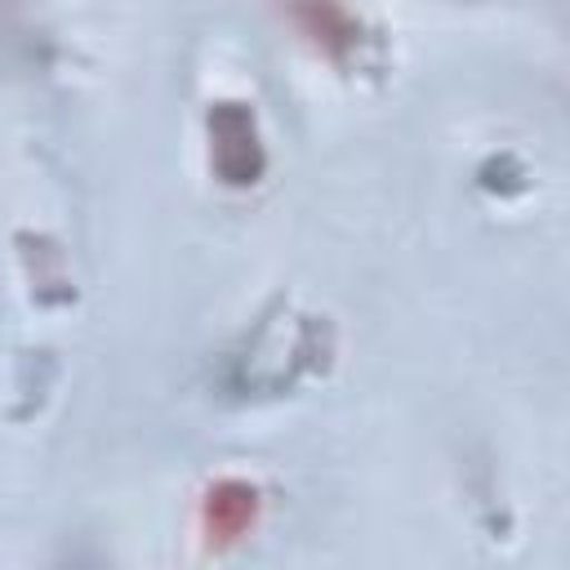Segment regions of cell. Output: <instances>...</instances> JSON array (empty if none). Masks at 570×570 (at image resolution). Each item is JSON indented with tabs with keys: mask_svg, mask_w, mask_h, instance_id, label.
Instances as JSON below:
<instances>
[{
	"mask_svg": "<svg viewBox=\"0 0 570 570\" xmlns=\"http://www.w3.org/2000/svg\"><path fill=\"white\" fill-rule=\"evenodd\" d=\"M263 142L245 102H218L209 111V165L227 187H249L263 174Z\"/></svg>",
	"mask_w": 570,
	"mask_h": 570,
	"instance_id": "1",
	"label": "cell"
},
{
	"mask_svg": "<svg viewBox=\"0 0 570 570\" xmlns=\"http://www.w3.org/2000/svg\"><path fill=\"white\" fill-rule=\"evenodd\" d=\"M258 521V490L249 481H214L205 490V503H200V530L214 548H227V543H240Z\"/></svg>",
	"mask_w": 570,
	"mask_h": 570,
	"instance_id": "2",
	"label": "cell"
},
{
	"mask_svg": "<svg viewBox=\"0 0 570 570\" xmlns=\"http://www.w3.org/2000/svg\"><path fill=\"white\" fill-rule=\"evenodd\" d=\"M289 18L294 27L334 62H343L347 53H356L361 45V27L356 18L343 9V0H289Z\"/></svg>",
	"mask_w": 570,
	"mask_h": 570,
	"instance_id": "3",
	"label": "cell"
}]
</instances>
